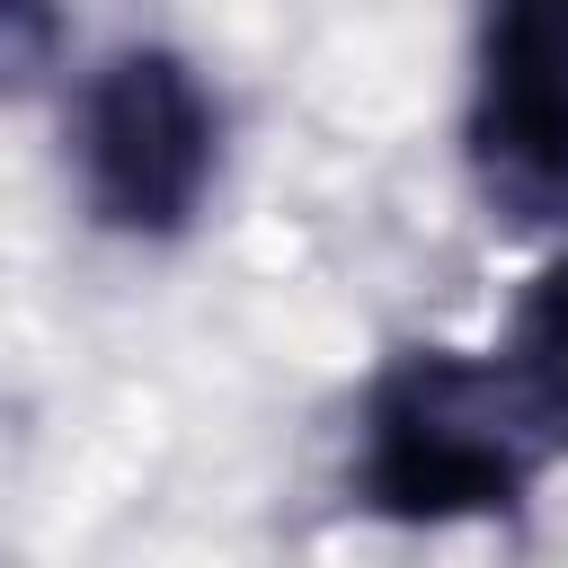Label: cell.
<instances>
[{
  "instance_id": "6da1fadb",
  "label": "cell",
  "mask_w": 568,
  "mask_h": 568,
  "mask_svg": "<svg viewBox=\"0 0 568 568\" xmlns=\"http://www.w3.org/2000/svg\"><path fill=\"white\" fill-rule=\"evenodd\" d=\"M550 444L515 408L497 355L462 346H399L355 426V497L390 524H470L515 515L541 479Z\"/></svg>"
},
{
  "instance_id": "7a4b0ae2",
  "label": "cell",
  "mask_w": 568,
  "mask_h": 568,
  "mask_svg": "<svg viewBox=\"0 0 568 568\" xmlns=\"http://www.w3.org/2000/svg\"><path fill=\"white\" fill-rule=\"evenodd\" d=\"M71 160L98 231L186 240L222 178V106L178 44H115L80 89Z\"/></svg>"
},
{
  "instance_id": "3957f363",
  "label": "cell",
  "mask_w": 568,
  "mask_h": 568,
  "mask_svg": "<svg viewBox=\"0 0 568 568\" xmlns=\"http://www.w3.org/2000/svg\"><path fill=\"white\" fill-rule=\"evenodd\" d=\"M470 178L515 231L568 222V0H479Z\"/></svg>"
},
{
  "instance_id": "277c9868",
  "label": "cell",
  "mask_w": 568,
  "mask_h": 568,
  "mask_svg": "<svg viewBox=\"0 0 568 568\" xmlns=\"http://www.w3.org/2000/svg\"><path fill=\"white\" fill-rule=\"evenodd\" d=\"M497 373L515 390V408L532 417V435L550 444V462L568 453V257H550L515 320H506V346H497Z\"/></svg>"
},
{
  "instance_id": "5b68a950",
  "label": "cell",
  "mask_w": 568,
  "mask_h": 568,
  "mask_svg": "<svg viewBox=\"0 0 568 568\" xmlns=\"http://www.w3.org/2000/svg\"><path fill=\"white\" fill-rule=\"evenodd\" d=\"M62 53V0H0V98H27Z\"/></svg>"
}]
</instances>
